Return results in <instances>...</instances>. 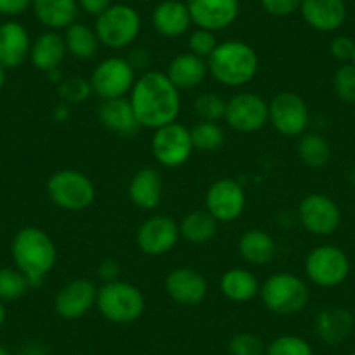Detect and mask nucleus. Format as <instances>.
<instances>
[{"label":"nucleus","mask_w":355,"mask_h":355,"mask_svg":"<svg viewBox=\"0 0 355 355\" xmlns=\"http://www.w3.org/2000/svg\"><path fill=\"white\" fill-rule=\"evenodd\" d=\"M220 291L225 298L234 303L251 302L259 295V281L248 268L234 266L221 275Z\"/></svg>","instance_id":"29"},{"label":"nucleus","mask_w":355,"mask_h":355,"mask_svg":"<svg viewBox=\"0 0 355 355\" xmlns=\"http://www.w3.org/2000/svg\"><path fill=\"white\" fill-rule=\"evenodd\" d=\"M6 82H8V70H6V68L0 67V91L4 89Z\"/></svg>","instance_id":"48"},{"label":"nucleus","mask_w":355,"mask_h":355,"mask_svg":"<svg viewBox=\"0 0 355 355\" xmlns=\"http://www.w3.org/2000/svg\"><path fill=\"white\" fill-rule=\"evenodd\" d=\"M96 309L105 320L112 324H132L145 312V296L132 282H103L98 288Z\"/></svg>","instance_id":"4"},{"label":"nucleus","mask_w":355,"mask_h":355,"mask_svg":"<svg viewBox=\"0 0 355 355\" xmlns=\"http://www.w3.org/2000/svg\"><path fill=\"white\" fill-rule=\"evenodd\" d=\"M121 272H122V266L117 259L114 258H107L100 263L98 266V275L103 282H114L121 279Z\"/></svg>","instance_id":"43"},{"label":"nucleus","mask_w":355,"mask_h":355,"mask_svg":"<svg viewBox=\"0 0 355 355\" xmlns=\"http://www.w3.org/2000/svg\"><path fill=\"white\" fill-rule=\"evenodd\" d=\"M227 100L214 91L200 93L193 101V112L204 122H220L225 119Z\"/></svg>","instance_id":"35"},{"label":"nucleus","mask_w":355,"mask_h":355,"mask_svg":"<svg viewBox=\"0 0 355 355\" xmlns=\"http://www.w3.org/2000/svg\"><path fill=\"white\" fill-rule=\"evenodd\" d=\"M334 94L345 103H355V64L343 63L333 77Z\"/></svg>","instance_id":"38"},{"label":"nucleus","mask_w":355,"mask_h":355,"mask_svg":"<svg viewBox=\"0 0 355 355\" xmlns=\"http://www.w3.org/2000/svg\"><path fill=\"white\" fill-rule=\"evenodd\" d=\"M263 11L275 18H286L300 11L302 0H259Z\"/></svg>","instance_id":"41"},{"label":"nucleus","mask_w":355,"mask_h":355,"mask_svg":"<svg viewBox=\"0 0 355 355\" xmlns=\"http://www.w3.org/2000/svg\"><path fill=\"white\" fill-rule=\"evenodd\" d=\"M32 39L21 23L6 21L0 25V67L15 70L30 58Z\"/></svg>","instance_id":"20"},{"label":"nucleus","mask_w":355,"mask_h":355,"mask_svg":"<svg viewBox=\"0 0 355 355\" xmlns=\"http://www.w3.org/2000/svg\"><path fill=\"white\" fill-rule=\"evenodd\" d=\"M259 298L266 310L277 315H295L302 312L310 300V289L300 275L275 272L259 286Z\"/></svg>","instance_id":"5"},{"label":"nucleus","mask_w":355,"mask_h":355,"mask_svg":"<svg viewBox=\"0 0 355 355\" xmlns=\"http://www.w3.org/2000/svg\"><path fill=\"white\" fill-rule=\"evenodd\" d=\"M352 63L355 64V51H354V58H352Z\"/></svg>","instance_id":"51"},{"label":"nucleus","mask_w":355,"mask_h":355,"mask_svg":"<svg viewBox=\"0 0 355 355\" xmlns=\"http://www.w3.org/2000/svg\"><path fill=\"white\" fill-rule=\"evenodd\" d=\"M300 12L310 28L322 33L336 32L347 19L345 0H302Z\"/></svg>","instance_id":"19"},{"label":"nucleus","mask_w":355,"mask_h":355,"mask_svg":"<svg viewBox=\"0 0 355 355\" xmlns=\"http://www.w3.org/2000/svg\"><path fill=\"white\" fill-rule=\"evenodd\" d=\"M46 192L54 206L68 213L87 209L96 199V187L93 180L77 169H61L51 174Z\"/></svg>","instance_id":"6"},{"label":"nucleus","mask_w":355,"mask_h":355,"mask_svg":"<svg viewBox=\"0 0 355 355\" xmlns=\"http://www.w3.org/2000/svg\"><path fill=\"white\" fill-rule=\"evenodd\" d=\"M141 16L129 4H112L94 23V32L101 46L112 51L131 47L141 33Z\"/></svg>","instance_id":"7"},{"label":"nucleus","mask_w":355,"mask_h":355,"mask_svg":"<svg viewBox=\"0 0 355 355\" xmlns=\"http://www.w3.org/2000/svg\"><path fill=\"white\" fill-rule=\"evenodd\" d=\"M32 288L28 279L11 266L0 268V302H12L19 300L26 295V291Z\"/></svg>","instance_id":"34"},{"label":"nucleus","mask_w":355,"mask_h":355,"mask_svg":"<svg viewBox=\"0 0 355 355\" xmlns=\"http://www.w3.org/2000/svg\"><path fill=\"white\" fill-rule=\"evenodd\" d=\"M355 51V40H352L347 35H338L331 40L329 53L334 60L341 61V63H352Z\"/></svg>","instance_id":"42"},{"label":"nucleus","mask_w":355,"mask_h":355,"mask_svg":"<svg viewBox=\"0 0 355 355\" xmlns=\"http://www.w3.org/2000/svg\"><path fill=\"white\" fill-rule=\"evenodd\" d=\"M129 200L141 211H155L164 197V182L155 167H141L128 185Z\"/></svg>","instance_id":"22"},{"label":"nucleus","mask_w":355,"mask_h":355,"mask_svg":"<svg viewBox=\"0 0 355 355\" xmlns=\"http://www.w3.org/2000/svg\"><path fill=\"white\" fill-rule=\"evenodd\" d=\"M209 75L225 87H244L259 70V58L254 47L244 40H225L207 58Z\"/></svg>","instance_id":"3"},{"label":"nucleus","mask_w":355,"mask_h":355,"mask_svg":"<svg viewBox=\"0 0 355 355\" xmlns=\"http://www.w3.org/2000/svg\"><path fill=\"white\" fill-rule=\"evenodd\" d=\"M218 221L206 209H197L185 214L180 221V235L190 244H206L218 234Z\"/></svg>","instance_id":"31"},{"label":"nucleus","mask_w":355,"mask_h":355,"mask_svg":"<svg viewBox=\"0 0 355 355\" xmlns=\"http://www.w3.org/2000/svg\"><path fill=\"white\" fill-rule=\"evenodd\" d=\"M67 54L68 51L67 44H64V37L60 32L47 30V32L40 33L32 42L30 61H32L37 70L51 73L54 70H60Z\"/></svg>","instance_id":"26"},{"label":"nucleus","mask_w":355,"mask_h":355,"mask_svg":"<svg viewBox=\"0 0 355 355\" xmlns=\"http://www.w3.org/2000/svg\"><path fill=\"white\" fill-rule=\"evenodd\" d=\"M0 355H11V352H9L4 345H0Z\"/></svg>","instance_id":"50"},{"label":"nucleus","mask_w":355,"mask_h":355,"mask_svg":"<svg viewBox=\"0 0 355 355\" xmlns=\"http://www.w3.org/2000/svg\"><path fill=\"white\" fill-rule=\"evenodd\" d=\"M6 315H8V313H6V306H4V303L0 302V327L4 326Z\"/></svg>","instance_id":"49"},{"label":"nucleus","mask_w":355,"mask_h":355,"mask_svg":"<svg viewBox=\"0 0 355 355\" xmlns=\"http://www.w3.org/2000/svg\"><path fill=\"white\" fill-rule=\"evenodd\" d=\"M98 288L91 279H73L58 291L54 312L63 320H78L96 306Z\"/></svg>","instance_id":"16"},{"label":"nucleus","mask_w":355,"mask_h":355,"mask_svg":"<svg viewBox=\"0 0 355 355\" xmlns=\"http://www.w3.org/2000/svg\"><path fill=\"white\" fill-rule=\"evenodd\" d=\"M300 160L310 169H322L331 160V145L319 132H305L296 146Z\"/></svg>","instance_id":"32"},{"label":"nucleus","mask_w":355,"mask_h":355,"mask_svg":"<svg viewBox=\"0 0 355 355\" xmlns=\"http://www.w3.org/2000/svg\"><path fill=\"white\" fill-rule=\"evenodd\" d=\"M277 242L266 230L249 228L239 239V254L252 266L268 265L275 258Z\"/></svg>","instance_id":"28"},{"label":"nucleus","mask_w":355,"mask_h":355,"mask_svg":"<svg viewBox=\"0 0 355 355\" xmlns=\"http://www.w3.org/2000/svg\"><path fill=\"white\" fill-rule=\"evenodd\" d=\"M225 122L237 132H256L268 124V101L256 93L241 91L227 100Z\"/></svg>","instance_id":"12"},{"label":"nucleus","mask_w":355,"mask_h":355,"mask_svg":"<svg viewBox=\"0 0 355 355\" xmlns=\"http://www.w3.org/2000/svg\"><path fill=\"white\" fill-rule=\"evenodd\" d=\"M32 11L37 21L46 28L60 32L77 21V0H32Z\"/></svg>","instance_id":"27"},{"label":"nucleus","mask_w":355,"mask_h":355,"mask_svg":"<svg viewBox=\"0 0 355 355\" xmlns=\"http://www.w3.org/2000/svg\"><path fill=\"white\" fill-rule=\"evenodd\" d=\"M218 39L216 33L209 32V30L204 28H196L189 35V40H187V46H189V53L196 54V56L202 58V60L207 61V58L214 53V49L218 47Z\"/></svg>","instance_id":"40"},{"label":"nucleus","mask_w":355,"mask_h":355,"mask_svg":"<svg viewBox=\"0 0 355 355\" xmlns=\"http://www.w3.org/2000/svg\"><path fill=\"white\" fill-rule=\"evenodd\" d=\"M23 355H47V350L40 343H30L23 350Z\"/></svg>","instance_id":"47"},{"label":"nucleus","mask_w":355,"mask_h":355,"mask_svg":"<svg viewBox=\"0 0 355 355\" xmlns=\"http://www.w3.org/2000/svg\"><path fill=\"white\" fill-rule=\"evenodd\" d=\"M77 2L80 11H84L89 16H94V18L103 15L112 6V0H77Z\"/></svg>","instance_id":"45"},{"label":"nucleus","mask_w":355,"mask_h":355,"mask_svg":"<svg viewBox=\"0 0 355 355\" xmlns=\"http://www.w3.org/2000/svg\"><path fill=\"white\" fill-rule=\"evenodd\" d=\"M266 345L258 334L242 331L228 341V355H265Z\"/></svg>","instance_id":"37"},{"label":"nucleus","mask_w":355,"mask_h":355,"mask_svg":"<svg viewBox=\"0 0 355 355\" xmlns=\"http://www.w3.org/2000/svg\"><path fill=\"white\" fill-rule=\"evenodd\" d=\"M354 313L341 306H331L317 313L313 329L317 338L326 345H340L354 333Z\"/></svg>","instance_id":"24"},{"label":"nucleus","mask_w":355,"mask_h":355,"mask_svg":"<svg viewBox=\"0 0 355 355\" xmlns=\"http://www.w3.org/2000/svg\"><path fill=\"white\" fill-rule=\"evenodd\" d=\"M136 78V70L128 58L108 56L94 67L89 82L93 87V94H96L101 101H107L125 98V94L131 93Z\"/></svg>","instance_id":"9"},{"label":"nucleus","mask_w":355,"mask_h":355,"mask_svg":"<svg viewBox=\"0 0 355 355\" xmlns=\"http://www.w3.org/2000/svg\"><path fill=\"white\" fill-rule=\"evenodd\" d=\"M138 2H150V0H138Z\"/></svg>","instance_id":"52"},{"label":"nucleus","mask_w":355,"mask_h":355,"mask_svg":"<svg viewBox=\"0 0 355 355\" xmlns=\"http://www.w3.org/2000/svg\"><path fill=\"white\" fill-rule=\"evenodd\" d=\"M152 155L160 166L167 169H176L183 164L189 162L193 153L192 136L190 129L183 124H167L153 131L152 141H150Z\"/></svg>","instance_id":"11"},{"label":"nucleus","mask_w":355,"mask_h":355,"mask_svg":"<svg viewBox=\"0 0 355 355\" xmlns=\"http://www.w3.org/2000/svg\"><path fill=\"white\" fill-rule=\"evenodd\" d=\"M182 91L164 71L148 70L136 78L129 93V101L139 125L159 129L178 121L182 112Z\"/></svg>","instance_id":"1"},{"label":"nucleus","mask_w":355,"mask_h":355,"mask_svg":"<svg viewBox=\"0 0 355 355\" xmlns=\"http://www.w3.org/2000/svg\"><path fill=\"white\" fill-rule=\"evenodd\" d=\"M305 274L309 281L319 288H336L343 284L350 274V259L338 245H317L306 254Z\"/></svg>","instance_id":"8"},{"label":"nucleus","mask_w":355,"mask_h":355,"mask_svg":"<svg viewBox=\"0 0 355 355\" xmlns=\"http://www.w3.org/2000/svg\"><path fill=\"white\" fill-rule=\"evenodd\" d=\"M268 124L286 138H300L310 125L309 105L300 94L281 91L268 101Z\"/></svg>","instance_id":"10"},{"label":"nucleus","mask_w":355,"mask_h":355,"mask_svg":"<svg viewBox=\"0 0 355 355\" xmlns=\"http://www.w3.org/2000/svg\"><path fill=\"white\" fill-rule=\"evenodd\" d=\"M60 96L64 103H82L93 94L89 78L68 77L60 82Z\"/></svg>","instance_id":"39"},{"label":"nucleus","mask_w":355,"mask_h":355,"mask_svg":"<svg viewBox=\"0 0 355 355\" xmlns=\"http://www.w3.org/2000/svg\"><path fill=\"white\" fill-rule=\"evenodd\" d=\"M180 239V225L167 214H153L136 230V245L146 256L167 254L176 248Z\"/></svg>","instance_id":"15"},{"label":"nucleus","mask_w":355,"mask_h":355,"mask_svg":"<svg viewBox=\"0 0 355 355\" xmlns=\"http://www.w3.org/2000/svg\"><path fill=\"white\" fill-rule=\"evenodd\" d=\"M152 25L159 35L178 39L185 35L193 23L185 0H162L153 8Z\"/></svg>","instance_id":"21"},{"label":"nucleus","mask_w":355,"mask_h":355,"mask_svg":"<svg viewBox=\"0 0 355 355\" xmlns=\"http://www.w3.org/2000/svg\"><path fill=\"white\" fill-rule=\"evenodd\" d=\"M206 211L218 223H232L239 220L245 209V192L234 178H220L207 189Z\"/></svg>","instance_id":"14"},{"label":"nucleus","mask_w":355,"mask_h":355,"mask_svg":"<svg viewBox=\"0 0 355 355\" xmlns=\"http://www.w3.org/2000/svg\"><path fill=\"white\" fill-rule=\"evenodd\" d=\"M128 61L131 63V67L135 68L136 71L145 70L150 64V61H152V54H150V51L143 49V47H136V49H132L131 54L128 56Z\"/></svg>","instance_id":"46"},{"label":"nucleus","mask_w":355,"mask_h":355,"mask_svg":"<svg viewBox=\"0 0 355 355\" xmlns=\"http://www.w3.org/2000/svg\"><path fill=\"white\" fill-rule=\"evenodd\" d=\"M98 119L105 129L121 138H132L141 129L129 98L101 101L98 108Z\"/></svg>","instance_id":"23"},{"label":"nucleus","mask_w":355,"mask_h":355,"mask_svg":"<svg viewBox=\"0 0 355 355\" xmlns=\"http://www.w3.org/2000/svg\"><path fill=\"white\" fill-rule=\"evenodd\" d=\"M32 8V0H0V15L15 18Z\"/></svg>","instance_id":"44"},{"label":"nucleus","mask_w":355,"mask_h":355,"mask_svg":"<svg viewBox=\"0 0 355 355\" xmlns=\"http://www.w3.org/2000/svg\"><path fill=\"white\" fill-rule=\"evenodd\" d=\"M11 256L16 268L28 279L30 286H37L56 265L58 248L46 230L25 227L12 239Z\"/></svg>","instance_id":"2"},{"label":"nucleus","mask_w":355,"mask_h":355,"mask_svg":"<svg viewBox=\"0 0 355 355\" xmlns=\"http://www.w3.org/2000/svg\"><path fill=\"white\" fill-rule=\"evenodd\" d=\"M265 355H313V348L298 334H281L266 345Z\"/></svg>","instance_id":"36"},{"label":"nucleus","mask_w":355,"mask_h":355,"mask_svg":"<svg viewBox=\"0 0 355 355\" xmlns=\"http://www.w3.org/2000/svg\"><path fill=\"white\" fill-rule=\"evenodd\" d=\"M298 220L309 234L329 237L340 228L341 211L331 197L324 193H309L298 204Z\"/></svg>","instance_id":"13"},{"label":"nucleus","mask_w":355,"mask_h":355,"mask_svg":"<svg viewBox=\"0 0 355 355\" xmlns=\"http://www.w3.org/2000/svg\"><path fill=\"white\" fill-rule=\"evenodd\" d=\"M190 136L193 150L199 152H216L225 143V131L218 122L199 121L190 129Z\"/></svg>","instance_id":"33"},{"label":"nucleus","mask_w":355,"mask_h":355,"mask_svg":"<svg viewBox=\"0 0 355 355\" xmlns=\"http://www.w3.org/2000/svg\"><path fill=\"white\" fill-rule=\"evenodd\" d=\"M166 75L180 91H190V89L199 87L206 80L209 68H207L206 60L187 51L169 61Z\"/></svg>","instance_id":"25"},{"label":"nucleus","mask_w":355,"mask_h":355,"mask_svg":"<svg viewBox=\"0 0 355 355\" xmlns=\"http://www.w3.org/2000/svg\"><path fill=\"white\" fill-rule=\"evenodd\" d=\"M164 288L167 296L182 306H199L209 293L206 277L190 266L173 268L166 275Z\"/></svg>","instance_id":"17"},{"label":"nucleus","mask_w":355,"mask_h":355,"mask_svg":"<svg viewBox=\"0 0 355 355\" xmlns=\"http://www.w3.org/2000/svg\"><path fill=\"white\" fill-rule=\"evenodd\" d=\"M192 23L197 28L221 32L237 21L241 15L239 0H185Z\"/></svg>","instance_id":"18"},{"label":"nucleus","mask_w":355,"mask_h":355,"mask_svg":"<svg viewBox=\"0 0 355 355\" xmlns=\"http://www.w3.org/2000/svg\"><path fill=\"white\" fill-rule=\"evenodd\" d=\"M350 355H355V352H352V354Z\"/></svg>","instance_id":"53"},{"label":"nucleus","mask_w":355,"mask_h":355,"mask_svg":"<svg viewBox=\"0 0 355 355\" xmlns=\"http://www.w3.org/2000/svg\"><path fill=\"white\" fill-rule=\"evenodd\" d=\"M64 44H67V51L70 56L75 60L89 61L93 60L100 51V39H98L96 32L91 26L84 25V23L75 21L73 25L68 26L64 30Z\"/></svg>","instance_id":"30"}]
</instances>
